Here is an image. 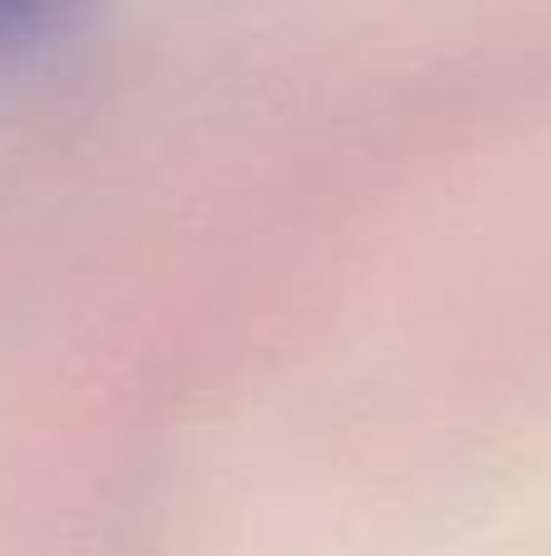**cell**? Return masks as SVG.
Here are the masks:
<instances>
[{"mask_svg":"<svg viewBox=\"0 0 551 556\" xmlns=\"http://www.w3.org/2000/svg\"><path fill=\"white\" fill-rule=\"evenodd\" d=\"M93 10L98 0H0V74L68 39Z\"/></svg>","mask_w":551,"mask_h":556,"instance_id":"1","label":"cell"}]
</instances>
